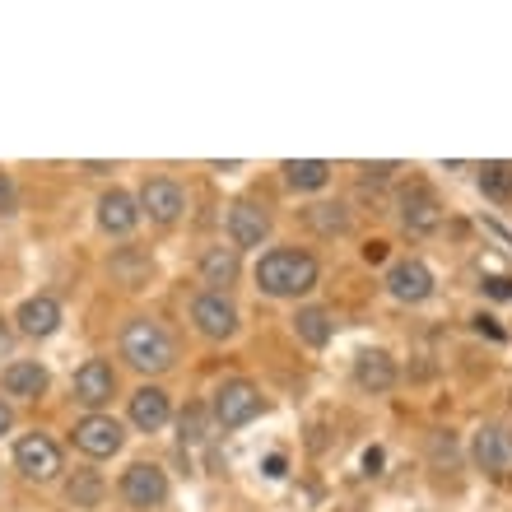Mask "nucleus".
I'll return each mask as SVG.
<instances>
[{
    "instance_id": "f257e3e1",
    "label": "nucleus",
    "mask_w": 512,
    "mask_h": 512,
    "mask_svg": "<svg viewBox=\"0 0 512 512\" xmlns=\"http://www.w3.org/2000/svg\"><path fill=\"white\" fill-rule=\"evenodd\" d=\"M256 284L275 298H294V294H308L317 284V261L308 252H270L261 256L256 266Z\"/></svg>"
},
{
    "instance_id": "f03ea898",
    "label": "nucleus",
    "mask_w": 512,
    "mask_h": 512,
    "mask_svg": "<svg viewBox=\"0 0 512 512\" xmlns=\"http://www.w3.org/2000/svg\"><path fill=\"white\" fill-rule=\"evenodd\" d=\"M122 354L135 368H145V373H163V368H173V359H177L173 336H168L159 322H149V317H140V322L126 326Z\"/></svg>"
},
{
    "instance_id": "7ed1b4c3",
    "label": "nucleus",
    "mask_w": 512,
    "mask_h": 512,
    "mask_svg": "<svg viewBox=\"0 0 512 512\" xmlns=\"http://www.w3.org/2000/svg\"><path fill=\"white\" fill-rule=\"evenodd\" d=\"M261 415V391L252 382H224L215 396V419L224 429H243L247 419Z\"/></svg>"
},
{
    "instance_id": "20e7f679",
    "label": "nucleus",
    "mask_w": 512,
    "mask_h": 512,
    "mask_svg": "<svg viewBox=\"0 0 512 512\" xmlns=\"http://www.w3.org/2000/svg\"><path fill=\"white\" fill-rule=\"evenodd\" d=\"M14 461H19V471L33 475V480H52V475L61 471V452H56V443H52V438H42V433L19 438Z\"/></svg>"
},
{
    "instance_id": "39448f33",
    "label": "nucleus",
    "mask_w": 512,
    "mask_h": 512,
    "mask_svg": "<svg viewBox=\"0 0 512 512\" xmlns=\"http://www.w3.org/2000/svg\"><path fill=\"white\" fill-rule=\"evenodd\" d=\"M75 447L89 452V457H112L122 447V424L108 415H89L75 424Z\"/></svg>"
},
{
    "instance_id": "423d86ee",
    "label": "nucleus",
    "mask_w": 512,
    "mask_h": 512,
    "mask_svg": "<svg viewBox=\"0 0 512 512\" xmlns=\"http://www.w3.org/2000/svg\"><path fill=\"white\" fill-rule=\"evenodd\" d=\"M191 322L201 326L205 336H233V326H238V312H233V303L224 294H201L196 298V308H191Z\"/></svg>"
},
{
    "instance_id": "0eeeda50",
    "label": "nucleus",
    "mask_w": 512,
    "mask_h": 512,
    "mask_svg": "<svg viewBox=\"0 0 512 512\" xmlns=\"http://www.w3.org/2000/svg\"><path fill=\"white\" fill-rule=\"evenodd\" d=\"M122 494L135 503V508H154V503H163V494H168V480H163L159 466H131L122 480Z\"/></svg>"
},
{
    "instance_id": "6e6552de",
    "label": "nucleus",
    "mask_w": 512,
    "mask_h": 512,
    "mask_svg": "<svg viewBox=\"0 0 512 512\" xmlns=\"http://www.w3.org/2000/svg\"><path fill=\"white\" fill-rule=\"evenodd\" d=\"M266 233H270V219H266V210H261V205L238 201L229 210V238L238 247H261V243H266Z\"/></svg>"
},
{
    "instance_id": "1a4fd4ad",
    "label": "nucleus",
    "mask_w": 512,
    "mask_h": 512,
    "mask_svg": "<svg viewBox=\"0 0 512 512\" xmlns=\"http://www.w3.org/2000/svg\"><path fill=\"white\" fill-rule=\"evenodd\" d=\"M140 205L149 210V219H159V224H173L182 215V187L168 182V177H149L145 187H140Z\"/></svg>"
},
{
    "instance_id": "9d476101",
    "label": "nucleus",
    "mask_w": 512,
    "mask_h": 512,
    "mask_svg": "<svg viewBox=\"0 0 512 512\" xmlns=\"http://www.w3.org/2000/svg\"><path fill=\"white\" fill-rule=\"evenodd\" d=\"M387 284H391V294L401 298V303H424V298L433 294V275H429L424 261H401V266H391Z\"/></svg>"
},
{
    "instance_id": "9b49d317",
    "label": "nucleus",
    "mask_w": 512,
    "mask_h": 512,
    "mask_svg": "<svg viewBox=\"0 0 512 512\" xmlns=\"http://www.w3.org/2000/svg\"><path fill=\"white\" fill-rule=\"evenodd\" d=\"M475 461H480L489 475H512V433L480 429L475 433Z\"/></svg>"
},
{
    "instance_id": "f8f14e48",
    "label": "nucleus",
    "mask_w": 512,
    "mask_h": 512,
    "mask_svg": "<svg viewBox=\"0 0 512 512\" xmlns=\"http://www.w3.org/2000/svg\"><path fill=\"white\" fill-rule=\"evenodd\" d=\"M401 219H405V229L410 233H433L438 229V201H433V191L429 187H410L401 196Z\"/></svg>"
},
{
    "instance_id": "ddd939ff",
    "label": "nucleus",
    "mask_w": 512,
    "mask_h": 512,
    "mask_svg": "<svg viewBox=\"0 0 512 512\" xmlns=\"http://www.w3.org/2000/svg\"><path fill=\"white\" fill-rule=\"evenodd\" d=\"M112 387H117V378H112V368L103 364V359H89V364L75 373V396H80L84 405L112 401Z\"/></svg>"
},
{
    "instance_id": "4468645a",
    "label": "nucleus",
    "mask_w": 512,
    "mask_h": 512,
    "mask_svg": "<svg viewBox=\"0 0 512 512\" xmlns=\"http://www.w3.org/2000/svg\"><path fill=\"white\" fill-rule=\"evenodd\" d=\"M131 424L145 433L163 429V424H168V396H163L159 387H140L131 396Z\"/></svg>"
},
{
    "instance_id": "2eb2a0df",
    "label": "nucleus",
    "mask_w": 512,
    "mask_h": 512,
    "mask_svg": "<svg viewBox=\"0 0 512 512\" xmlns=\"http://www.w3.org/2000/svg\"><path fill=\"white\" fill-rule=\"evenodd\" d=\"M56 326H61L56 298H28L24 308H19V331H24V336H52Z\"/></svg>"
},
{
    "instance_id": "dca6fc26",
    "label": "nucleus",
    "mask_w": 512,
    "mask_h": 512,
    "mask_svg": "<svg viewBox=\"0 0 512 512\" xmlns=\"http://www.w3.org/2000/svg\"><path fill=\"white\" fill-rule=\"evenodd\" d=\"M135 219H140V210H135V201L126 191H108V196L98 201V224L108 233H131Z\"/></svg>"
},
{
    "instance_id": "f3484780",
    "label": "nucleus",
    "mask_w": 512,
    "mask_h": 512,
    "mask_svg": "<svg viewBox=\"0 0 512 512\" xmlns=\"http://www.w3.org/2000/svg\"><path fill=\"white\" fill-rule=\"evenodd\" d=\"M354 382L364 391H387L391 382H396V368H391L387 354H359V364H354Z\"/></svg>"
},
{
    "instance_id": "a211bd4d",
    "label": "nucleus",
    "mask_w": 512,
    "mask_h": 512,
    "mask_svg": "<svg viewBox=\"0 0 512 512\" xmlns=\"http://www.w3.org/2000/svg\"><path fill=\"white\" fill-rule=\"evenodd\" d=\"M5 391H10V396H42V391H47V368L10 364L5 368Z\"/></svg>"
},
{
    "instance_id": "6ab92c4d",
    "label": "nucleus",
    "mask_w": 512,
    "mask_h": 512,
    "mask_svg": "<svg viewBox=\"0 0 512 512\" xmlns=\"http://www.w3.org/2000/svg\"><path fill=\"white\" fill-rule=\"evenodd\" d=\"M284 177H289V187H298V191H317V187H326V177H331V168H326L322 159H303V163H284Z\"/></svg>"
},
{
    "instance_id": "aec40b11",
    "label": "nucleus",
    "mask_w": 512,
    "mask_h": 512,
    "mask_svg": "<svg viewBox=\"0 0 512 512\" xmlns=\"http://www.w3.org/2000/svg\"><path fill=\"white\" fill-rule=\"evenodd\" d=\"M201 275H205V284H233L238 280V256L224 252V247H210L201 261Z\"/></svg>"
},
{
    "instance_id": "412c9836",
    "label": "nucleus",
    "mask_w": 512,
    "mask_h": 512,
    "mask_svg": "<svg viewBox=\"0 0 512 512\" xmlns=\"http://www.w3.org/2000/svg\"><path fill=\"white\" fill-rule=\"evenodd\" d=\"M294 322H298V336L308 340V345H326L331 340V317L322 308H303Z\"/></svg>"
},
{
    "instance_id": "4be33fe9",
    "label": "nucleus",
    "mask_w": 512,
    "mask_h": 512,
    "mask_svg": "<svg viewBox=\"0 0 512 512\" xmlns=\"http://www.w3.org/2000/svg\"><path fill=\"white\" fill-rule=\"evenodd\" d=\"M480 187H485V196H494V201H512V168L508 163H485V168H480Z\"/></svg>"
},
{
    "instance_id": "5701e85b",
    "label": "nucleus",
    "mask_w": 512,
    "mask_h": 512,
    "mask_svg": "<svg viewBox=\"0 0 512 512\" xmlns=\"http://www.w3.org/2000/svg\"><path fill=\"white\" fill-rule=\"evenodd\" d=\"M98 494H103V485H98V475H75L70 480V503H80V508H94L98 503Z\"/></svg>"
},
{
    "instance_id": "b1692460",
    "label": "nucleus",
    "mask_w": 512,
    "mask_h": 512,
    "mask_svg": "<svg viewBox=\"0 0 512 512\" xmlns=\"http://www.w3.org/2000/svg\"><path fill=\"white\" fill-rule=\"evenodd\" d=\"M312 224L317 229H345V215H340V205H312Z\"/></svg>"
},
{
    "instance_id": "393cba45",
    "label": "nucleus",
    "mask_w": 512,
    "mask_h": 512,
    "mask_svg": "<svg viewBox=\"0 0 512 512\" xmlns=\"http://www.w3.org/2000/svg\"><path fill=\"white\" fill-rule=\"evenodd\" d=\"M201 429H205V415L201 410H187L182 415V438H201Z\"/></svg>"
},
{
    "instance_id": "a878e982",
    "label": "nucleus",
    "mask_w": 512,
    "mask_h": 512,
    "mask_svg": "<svg viewBox=\"0 0 512 512\" xmlns=\"http://www.w3.org/2000/svg\"><path fill=\"white\" fill-rule=\"evenodd\" d=\"M485 294L489 298H512V280L508 275H494V280H485Z\"/></svg>"
},
{
    "instance_id": "bb28decb",
    "label": "nucleus",
    "mask_w": 512,
    "mask_h": 512,
    "mask_svg": "<svg viewBox=\"0 0 512 512\" xmlns=\"http://www.w3.org/2000/svg\"><path fill=\"white\" fill-rule=\"evenodd\" d=\"M14 210V187H10V177L0 173V215H10Z\"/></svg>"
},
{
    "instance_id": "cd10ccee",
    "label": "nucleus",
    "mask_w": 512,
    "mask_h": 512,
    "mask_svg": "<svg viewBox=\"0 0 512 512\" xmlns=\"http://www.w3.org/2000/svg\"><path fill=\"white\" fill-rule=\"evenodd\" d=\"M391 173H396V163H364V177H378L382 182V177H391Z\"/></svg>"
},
{
    "instance_id": "c85d7f7f",
    "label": "nucleus",
    "mask_w": 512,
    "mask_h": 512,
    "mask_svg": "<svg viewBox=\"0 0 512 512\" xmlns=\"http://www.w3.org/2000/svg\"><path fill=\"white\" fill-rule=\"evenodd\" d=\"M266 475H270V480H280V475H284V457H280V452H275V457H266Z\"/></svg>"
},
{
    "instance_id": "c756f323",
    "label": "nucleus",
    "mask_w": 512,
    "mask_h": 512,
    "mask_svg": "<svg viewBox=\"0 0 512 512\" xmlns=\"http://www.w3.org/2000/svg\"><path fill=\"white\" fill-rule=\"evenodd\" d=\"M382 256H387V243H368L364 247V261H373V266H378Z\"/></svg>"
},
{
    "instance_id": "7c9ffc66",
    "label": "nucleus",
    "mask_w": 512,
    "mask_h": 512,
    "mask_svg": "<svg viewBox=\"0 0 512 512\" xmlns=\"http://www.w3.org/2000/svg\"><path fill=\"white\" fill-rule=\"evenodd\" d=\"M10 345H14V331L10 322H0V354H10Z\"/></svg>"
},
{
    "instance_id": "2f4dec72",
    "label": "nucleus",
    "mask_w": 512,
    "mask_h": 512,
    "mask_svg": "<svg viewBox=\"0 0 512 512\" xmlns=\"http://www.w3.org/2000/svg\"><path fill=\"white\" fill-rule=\"evenodd\" d=\"M378 466H382V452H378V447H368V452H364V471H378Z\"/></svg>"
},
{
    "instance_id": "473e14b6",
    "label": "nucleus",
    "mask_w": 512,
    "mask_h": 512,
    "mask_svg": "<svg viewBox=\"0 0 512 512\" xmlns=\"http://www.w3.org/2000/svg\"><path fill=\"white\" fill-rule=\"evenodd\" d=\"M10 429V410H5V405H0V433Z\"/></svg>"
}]
</instances>
